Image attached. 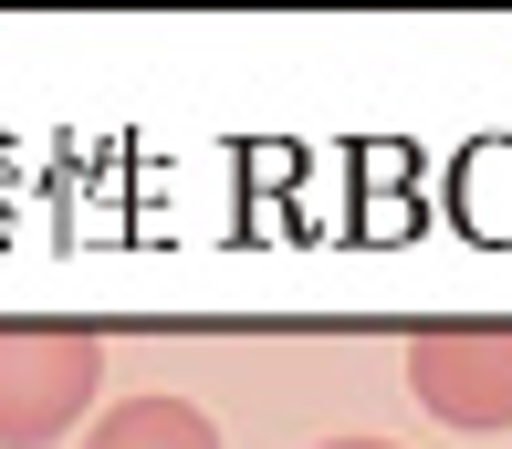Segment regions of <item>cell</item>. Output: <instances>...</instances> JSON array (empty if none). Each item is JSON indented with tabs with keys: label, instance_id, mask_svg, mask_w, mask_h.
I'll use <instances>...</instances> for the list:
<instances>
[{
	"label": "cell",
	"instance_id": "3957f363",
	"mask_svg": "<svg viewBox=\"0 0 512 449\" xmlns=\"http://www.w3.org/2000/svg\"><path fill=\"white\" fill-rule=\"evenodd\" d=\"M84 449H220V429H209L189 397H115L95 429H84Z\"/></svg>",
	"mask_w": 512,
	"mask_h": 449
},
{
	"label": "cell",
	"instance_id": "277c9868",
	"mask_svg": "<svg viewBox=\"0 0 512 449\" xmlns=\"http://www.w3.org/2000/svg\"><path fill=\"white\" fill-rule=\"evenodd\" d=\"M324 449H387V439H324Z\"/></svg>",
	"mask_w": 512,
	"mask_h": 449
},
{
	"label": "cell",
	"instance_id": "6da1fadb",
	"mask_svg": "<svg viewBox=\"0 0 512 449\" xmlns=\"http://www.w3.org/2000/svg\"><path fill=\"white\" fill-rule=\"evenodd\" d=\"M105 345L84 324H0V449H53L95 408Z\"/></svg>",
	"mask_w": 512,
	"mask_h": 449
},
{
	"label": "cell",
	"instance_id": "7a4b0ae2",
	"mask_svg": "<svg viewBox=\"0 0 512 449\" xmlns=\"http://www.w3.org/2000/svg\"><path fill=\"white\" fill-rule=\"evenodd\" d=\"M408 397L439 429L502 439L512 429V324H429L408 345Z\"/></svg>",
	"mask_w": 512,
	"mask_h": 449
}]
</instances>
